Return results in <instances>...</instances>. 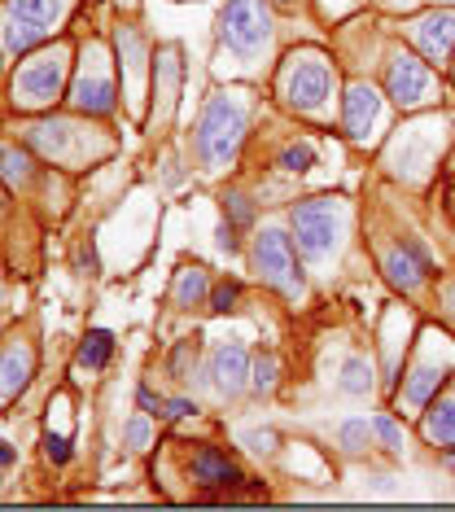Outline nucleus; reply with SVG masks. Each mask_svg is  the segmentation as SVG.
Returning <instances> with one entry per match:
<instances>
[{"instance_id": "nucleus-35", "label": "nucleus", "mask_w": 455, "mask_h": 512, "mask_svg": "<svg viewBox=\"0 0 455 512\" xmlns=\"http://www.w3.org/2000/svg\"><path fill=\"white\" fill-rule=\"evenodd\" d=\"M272 5H280V9H298L302 0H272Z\"/></svg>"}, {"instance_id": "nucleus-31", "label": "nucleus", "mask_w": 455, "mask_h": 512, "mask_svg": "<svg viewBox=\"0 0 455 512\" xmlns=\"http://www.w3.org/2000/svg\"><path fill=\"white\" fill-rule=\"evenodd\" d=\"M136 399H140V407H145L149 416H162V407H167V403H162V399H158V394L149 390V386H140V390H136Z\"/></svg>"}, {"instance_id": "nucleus-24", "label": "nucleus", "mask_w": 455, "mask_h": 512, "mask_svg": "<svg viewBox=\"0 0 455 512\" xmlns=\"http://www.w3.org/2000/svg\"><path fill=\"white\" fill-rule=\"evenodd\" d=\"M0 162H5V180H27L31 176V158L22 154V149H5Z\"/></svg>"}, {"instance_id": "nucleus-13", "label": "nucleus", "mask_w": 455, "mask_h": 512, "mask_svg": "<svg viewBox=\"0 0 455 512\" xmlns=\"http://www.w3.org/2000/svg\"><path fill=\"white\" fill-rule=\"evenodd\" d=\"M210 377H215V386L224 394H237L245 386V351L237 342H228L215 351V359H210Z\"/></svg>"}, {"instance_id": "nucleus-14", "label": "nucleus", "mask_w": 455, "mask_h": 512, "mask_svg": "<svg viewBox=\"0 0 455 512\" xmlns=\"http://www.w3.org/2000/svg\"><path fill=\"white\" fill-rule=\"evenodd\" d=\"M40 40H44V27H35V22H22L14 14H5V22H0V49H5V57L31 53Z\"/></svg>"}, {"instance_id": "nucleus-5", "label": "nucleus", "mask_w": 455, "mask_h": 512, "mask_svg": "<svg viewBox=\"0 0 455 512\" xmlns=\"http://www.w3.org/2000/svg\"><path fill=\"white\" fill-rule=\"evenodd\" d=\"M62 79H66V49L35 53L31 62L14 75V106H22V110L49 106L57 92H62Z\"/></svg>"}, {"instance_id": "nucleus-2", "label": "nucleus", "mask_w": 455, "mask_h": 512, "mask_svg": "<svg viewBox=\"0 0 455 512\" xmlns=\"http://www.w3.org/2000/svg\"><path fill=\"white\" fill-rule=\"evenodd\" d=\"M333 84H337V75H333L329 57L315 53V49L289 53L285 71H280V97H285L294 110H302V114L320 110L324 101L333 97Z\"/></svg>"}, {"instance_id": "nucleus-28", "label": "nucleus", "mask_w": 455, "mask_h": 512, "mask_svg": "<svg viewBox=\"0 0 455 512\" xmlns=\"http://www.w3.org/2000/svg\"><path fill=\"white\" fill-rule=\"evenodd\" d=\"M123 438H127V447H132V451H145V447H149V425L136 416V421H127Z\"/></svg>"}, {"instance_id": "nucleus-1", "label": "nucleus", "mask_w": 455, "mask_h": 512, "mask_svg": "<svg viewBox=\"0 0 455 512\" xmlns=\"http://www.w3.org/2000/svg\"><path fill=\"white\" fill-rule=\"evenodd\" d=\"M245 123H250V106L241 101V92H215L210 106L202 110V123H197V162L206 171H219L224 162L237 158Z\"/></svg>"}, {"instance_id": "nucleus-25", "label": "nucleus", "mask_w": 455, "mask_h": 512, "mask_svg": "<svg viewBox=\"0 0 455 512\" xmlns=\"http://www.w3.org/2000/svg\"><path fill=\"white\" fill-rule=\"evenodd\" d=\"M372 434H377L385 442V451H403V438H399V425L390 421V416H381L377 425H372Z\"/></svg>"}, {"instance_id": "nucleus-38", "label": "nucleus", "mask_w": 455, "mask_h": 512, "mask_svg": "<svg viewBox=\"0 0 455 512\" xmlns=\"http://www.w3.org/2000/svg\"><path fill=\"white\" fill-rule=\"evenodd\" d=\"M438 5H455V0H438Z\"/></svg>"}, {"instance_id": "nucleus-12", "label": "nucleus", "mask_w": 455, "mask_h": 512, "mask_svg": "<svg viewBox=\"0 0 455 512\" xmlns=\"http://www.w3.org/2000/svg\"><path fill=\"white\" fill-rule=\"evenodd\" d=\"M70 101H75V110L84 114H110L114 110V79L97 71V66H88L84 75H79L75 92H70Z\"/></svg>"}, {"instance_id": "nucleus-15", "label": "nucleus", "mask_w": 455, "mask_h": 512, "mask_svg": "<svg viewBox=\"0 0 455 512\" xmlns=\"http://www.w3.org/2000/svg\"><path fill=\"white\" fill-rule=\"evenodd\" d=\"M5 14H14L22 22H35V27L49 31L57 14H62V0H5Z\"/></svg>"}, {"instance_id": "nucleus-16", "label": "nucleus", "mask_w": 455, "mask_h": 512, "mask_svg": "<svg viewBox=\"0 0 455 512\" xmlns=\"http://www.w3.org/2000/svg\"><path fill=\"white\" fill-rule=\"evenodd\" d=\"M425 438L429 442H455V399H442L425 412Z\"/></svg>"}, {"instance_id": "nucleus-18", "label": "nucleus", "mask_w": 455, "mask_h": 512, "mask_svg": "<svg viewBox=\"0 0 455 512\" xmlns=\"http://www.w3.org/2000/svg\"><path fill=\"white\" fill-rule=\"evenodd\" d=\"M202 294H206V267H184L180 281H175V289H171V302L175 307H193Z\"/></svg>"}, {"instance_id": "nucleus-26", "label": "nucleus", "mask_w": 455, "mask_h": 512, "mask_svg": "<svg viewBox=\"0 0 455 512\" xmlns=\"http://www.w3.org/2000/svg\"><path fill=\"white\" fill-rule=\"evenodd\" d=\"M189 364H197V342H180V346H175V355H171V372H175V377H184Z\"/></svg>"}, {"instance_id": "nucleus-29", "label": "nucleus", "mask_w": 455, "mask_h": 512, "mask_svg": "<svg viewBox=\"0 0 455 512\" xmlns=\"http://www.w3.org/2000/svg\"><path fill=\"white\" fill-rule=\"evenodd\" d=\"M224 206L232 211V224H250V219H254V206L245 202L241 193H228V197H224Z\"/></svg>"}, {"instance_id": "nucleus-30", "label": "nucleus", "mask_w": 455, "mask_h": 512, "mask_svg": "<svg viewBox=\"0 0 455 512\" xmlns=\"http://www.w3.org/2000/svg\"><path fill=\"white\" fill-rule=\"evenodd\" d=\"M44 451H49L53 464H66V460H70V442H66V438H53V434H49V438H44Z\"/></svg>"}, {"instance_id": "nucleus-33", "label": "nucleus", "mask_w": 455, "mask_h": 512, "mask_svg": "<svg viewBox=\"0 0 455 512\" xmlns=\"http://www.w3.org/2000/svg\"><path fill=\"white\" fill-rule=\"evenodd\" d=\"M197 412V407L189 403V399H171L167 403V412H162V416H171V421H180V416H193Z\"/></svg>"}, {"instance_id": "nucleus-36", "label": "nucleus", "mask_w": 455, "mask_h": 512, "mask_svg": "<svg viewBox=\"0 0 455 512\" xmlns=\"http://www.w3.org/2000/svg\"><path fill=\"white\" fill-rule=\"evenodd\" d=\"M447 469L455 473V451H447Z\"/></svg>"}, {"instance_id": "nucleus-17", "label": "nucleus", "mask_w": 455, "mask_h": 512, "mask_svg": "<svg viewBox=\"0 0 455 512\" xmlns=\"http://www.w3.org/2000/svg\"><path fill=\"white\" fill-rule=\"evenodd\" d=\"M114 355V337L105 329H92L84 337V346H79V368H105Z\"/></svg>"}, {"instance_id": "nucleus-32", "label": "nucleus", "mask_w": 455, "mask_h": 512, "mask_svg": "<svg viewBox=\"0 0 455 512\" xmlns=\"http://www.w3.org/2000/svg\"><path fill=\"white\" fill-rule=\"evenodd\" d=\"M245 442H250V451H259V456H267V451L276 447V434H245Z\"/></svg>"}, {"instance_id": "nucleus-27", "label": "nucleus", "mask_w": 455, "mask_h": 512, "mask_svg": "<svg viewBox=\"0 0 455 512\" xmlns=\"http://www.w3.org/2000/svg\"><path fill=\"white\" fill-rule=\"evenodd\" d=\"M237 298H241V285L237 281H224V285L215 289V298H210V307H215V311H232V307H237Z\"/></svg>"}, {"instance_id": "nucleus-23", "label": "nucleus", "mask_w": 455, "mask_h": 512, "mask_svg": "<svg viewBox=\"0 0 455 512\" xmlns=\"http://www.w3.org/2000/svg\"><path fill=\"white\" fill-rule=\"evenodd\" d=\"M250 386L259 390V394H267L276 386V355H263L259 351V359H254V377H250Z\"/></svg>"}, {"instance_id": "nucleus-19", "label": "nucleus", "mask_w": 455, "mask_h": 512, "mask_svg": "<svg viewBox=\"0 0 455 512\" xmlns=\"http://www.w3.org/2000/svg\"><path fill=\"white\" fill-rule=\"evenodd\" d=\"M342 394H355V399H364V394L372 390V368H368V359H359V355H350L346 364H342Z\"/></svg>"}, {"instance_id": "nucleus-6", "label": "nucleus", "mask_w": 455, "mask_h": 512, "mask_svg": "<svg viewBox=\"0 0 455 512\" xmlns=\"http://www.w3.org/2000/svg\"><path fill=\"white\" fill-rule=\"evenodd\" d=\"M254 267H259V276H263L267 285H276L280 294H289V298L302 294L298 259H294V246H289L285 232L263 228L259 237H254Z\"/></svg>"}, {"instance_id": "nucleus-34", "label": "nucleus", "mask_w": 455, "mask_h": 512, "mask_svg": "<svg viewBox=\"0 0 455 512\" xmlns=\"http://www.w3.org/2000/svg\"><path fill=\"white\" fill-rule=\"evenodd\" d=\"M9 464H14V447H9V442H0V469H9Z\"/></svg>"}, {"instance_id": "nucleus-22", "label": "nucleus", "mask_w": 455, "mask_h": 512, "mask_svg": "<svg viewBox=\"0 0 455 512\" xmlns=\"http://www.w3.org/2000/svg\"><path fill=\"white\" fill-rule=\"evenodd\" d=\"M22 372H27V359L18 364V351H9L5 359H0V394H14V390H22Z\"/></svg>"}, {"instance_id": "nucleus-21", "label": "nucleus", "mask_w": 455, "mask_h": 512, "mask_svg": "<svg viewBox=\"0 0 455 512\" xmlns=\"http://www.w3.org/2000/svg\"><path fill=\"white\" fill-rule=\"evenodd\" d=\"M337 438H342V447L350 451V456H364L368 438H372V425L368 421H346L342 429H337Z\"/></svg>"}, {"instance_id": "nucleus-20", "label": "nucleus", "mask_w": 455, "mask_h": 512, "mask_svg": "<svg viewBox=\"0 0 455 512\" xmlns=\"http://www.w3.org/2000/svg\"><path fill=\"white\" fill-rule=\"evenodd\" d=\"M280 167L285 171H311L315 167V145L311 141H294L280 149Z\"/></svg>"}, {"instance_id": "nucleus-7", "label": "nucleus", "mask_w": 455, "mask_h": 512, "mask_svg": "<svg viewBox=\"0 0 455 512\" xmlns=\"http://www.w3.org/2000/svg\"><path fill=\"white\" fill-rule=\"evenodd\" d=\"M429 88H434V79H429L425 62H416L412 53H399V57H394V66H390V97L399 101L403 110L420 106V101L429 97Z\"/></svg>"}, {"instance_id": "nucleus-10", "label": "nucleus", "mask_w": 455, "mask_h": 512, "mask_svg": "<svg viewBox=\"0 0 455 512\" xmlns=\"http://www.w3.org/2000/svg\"><path fill=\"white\" fill-rule=\"evenodd\" d=\"M377 119H381V97H377V88L355 84V88L346 92V114H342L346 136H350V141H368V132L377 127Z\"/></svg>"}, {"instance_id": "nucleus-37", "label": "nucleus", "mask_w": 455, "mask_h": 512, "mask_svg": "<svg viewBox=\"0 0 455 512\" xmlns=\"http://www.w3.org/2000/svg\"><path fill=\"white\" fill-rule=\"evenodd\" d=\"M119 5H123V9H136V0H119Z\"/></svg>"}, {"instance_id": "nucleus-9", "label": "nucleus", "mask_w": 455, "mask_h": 512, "mask_svg": "<svg viewBox=\"0 0 455 512\" xmlns=\"http://www.w3.org/2000/svg\"><path fill=\"white\" fill-rule=\"evenodd\" d=\"M429 272H434V263H429V254L420 246H403V250L385 254V276H390V285H399L403 294H412V289L425 285Z\"/></svg>"}, {"instance_id": "nucleus-8", "label": "nucleus", "mask_w": 455, "mask_h": 512, "mask_svg": "<svg viewBox=\"0 0 455 512\" xmlns=\"http://www.w3.org/2000/svg\"><path fill=\"white\" fill-rule=\"evenodd\" d=\"M189 473H193V486H206V491H232V486L245 482V477L237 473V464H232L224 451H215V447L193 451Z\"/></svg>"}, {"instance_id": "nucleus-11", "label": "nucleus", "mask_w": 455, "mask_h": 512, "mask_svg": "<svg viewBox=\"0 0 455 512\" xmlns=\"http://www.w3.org/2000/svg\"><path fill=\"white\" fill-rule=\"evenodd\" d=\"M412 36H416L420 53H425L429 62H447V53L455 44V14H425V18H416Z\"/></svg>"}, {"instance_id": "nucleus-3", "label": "nucleus", "mask_w": 455, "mask_h": 512, "mask_svg": "<svg viewBox=\"0 0 455 512\" xmlns=\"http://www.w3.org/2000/svg\"><path fill=\"white\" fill-rule=\"evenodd\" d=\"M342 228H346V206L337 202V197H311V202L294 206V237H298V250L307 254V259L333 254Z\"/></svg>"}, {"instance_id": "nucleus-4", "label": "nucleus", "mask_w": 455, "mask_h": 512, "mask_svg": "<svg viewBox=\"0 0 455 512\" xmlns=\"http://www.w3.org/2000/svg\"><path fill=\"white\" fill-rule=\"evenodd\" d=\"M219 40L241 57L259 53L272 40V22H267L263 0H228L224 14H219Z\"/></svg>"}]
</instances>
